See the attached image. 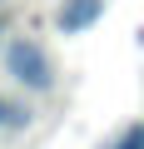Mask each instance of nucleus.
Returning <instances> with one entry per match:
<instances>
[{
  "instance_id": "obj_1",
  "label": "nucleus",
  "mask_w": 144,
  "mask_h": 149,
  "mask_svg": "<svg viewBox=\"0 0 144 149\" xmlns=\"http://www.w3.org/2000/svg\"><path fill=\"white\" fill-rule=\"evenodd\" d=\"M10 74L25 80V85H35V90H45L50 85V55L35 40H15L10 45Z\"/></svg>"
},
{
  "instance_id": "obj_2",
  "label": "nucleus",
  "mask_w": 144,
  "mask_h": 149,
  "mask_svg": "<svg viewBox=\"0 0 144 149\" xmlns=\"http://www.w3.org/2000/svg\"><path fill=\"white\" fill-rule=\"evenodd\" d=\"M99 10H104V0H65L60 30H65V35H80V30H90V25L99 20Z\"/></svg>"
},
{
  "instance_id": "obj_3",
  "label": "nucleus",
  "mask_w": 144,
  "mask_h": 149,
  "mask_svg": "<svg viewBox=\"0 0 144 149\" xmlns=\"http://www.w3.org/2000/svg\"><path fill=\"white\" fill-rule=\"evenodd\" d=\"M119 149H144V129H134V134H129V139H124Z\"/></svg>"
},
{
  "instance_id": "obj_4",
  "label": "nucleus",
  "mask_w": 144,
  "mask_h": 149,
  "mask_svg": "<svg viewBox=\"0 0 144 149\" xmlns=\"http://www.w3.org/2000/svg\"><path fill=\"white\" fill-rule=\"evenodd\" d=\"M0 119H5V104H0Z\"/></svg>"
}]
</instances>
